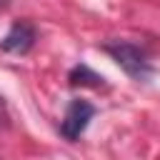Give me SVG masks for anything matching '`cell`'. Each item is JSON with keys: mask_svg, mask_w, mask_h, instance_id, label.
Returning <instances> with one entry per match:
<instances>
[{"mask_svg": "<svg viewBox=\"0 0 160 160\" xmlns=\"http://www.w3.org/2000/svg\"><path fill=\"white\" fill-rule=\"evenodd\" d=\"M102 50L135 80H148L152 75V62L148 58V52L132 42H125V40H115V42H105Z\"/></svg>", "mask_w": 160, "mask_h": 160, "instance_id": "6da1fadb", "label": "cell"}, {"mask_svg": "<svg viewBox=\"0 0 160 160\" xmlns=\"http://www.w3.org/2000/svg\"><path fill=\"white\" fill-rule=\"evenodd\" d=\"M32 45H35V28H32L30 22H25V20L12 22V28H10V30L2 35V40H0V48H2L5 52H15V55L28 52Z\"/></svg>", "mask_w": 160, "mask_h": 160, "instance_id": "3957f363", "label": "cell"}, {"mask_svg": "<svg viewBox=\"0 0 160 160\" xmlns=\"http://www.w3.org/2000/svg\"><path fill=\"white\" fill-rule=\"evenodd\" d=\"M68 80H70V85H82V88H98V85H102V75H98L95 70H90L88 65H75L72 70H70V75H68Z\"/></svg>", "mask_w": 160, "mask_h": 160, "instance_id": "277c9868", "label": "cell"}, {"mask_svg": "<svg viewBox=\"0 0 160 160\" xmlns=\"http://www.w3.org/2000/svg\"><path fill=\"white\" fill-rule=\"evenodd\" d=\"M92 115H95V108H92L88 100H72V102L68 105V110H65L62 122H60L62 138H68V140L80 138V135L85 132V128L90 125Z\"/></svg>", "mask_w": 160, "mask_h": 160, "instance_id": "7a4b0ae2", "label": "cell"}, {"mask_svg": "<svg viewBox=\"0 0 160 160\" xmlns=\"http://www.w3.org/2000/svg\"><path fill=\"white\" fill-rule=\"evenodd\" d=\"M8 125H10V110H8V105H5V100L0 95V130H5Z\"/></svg>", "mask_w": 160, "mask_h": 160, "instance_id": "5b68a950", "label": "cell"}]
</instances>
